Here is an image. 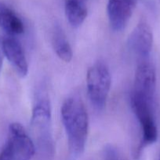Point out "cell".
<instances>
[{
	"label": "cell",
	"instance_id": "6da1fadb",
	"mask_svg": "<svg viewBox=\"0 0 160 160\" xmlns=\"http://www.w3.org/2000/svg\"><path fill=\"white\" fill-rule=\"evenodd\" d=\"M61 112L67 137L69 152L72 157L76 158L83 153L87 141L89 132L87 111L81 98L72 96L63 103Z\"/></svg>",
	"mask_w": 160,
	"mask_h": 160
},
{
	"label": "cell",
	"instance_id": "7a4b0ae2",
	"mask_svg": "<svg viewBox=\"0 0 160 160\" xmlns=\"http://www.w3.org/2000/svg\"><path fill=\"white\" fill-rule=\"evenodd\" d=\"M131 106L141 130V140L137 148L133 151V157L137 159L145 147L156 142L158 130L154 117L153 102L131 95Z\"/></svg>",
	"mask_w": 160,
	"mask_h": 160
},
{
	"label": "cell",
	"instance_id": "3957f363",
	"mask_svg": "<svg viewBox=\"0 0 160 160\" xmlns=\"http://www.w3.org/2000/svg\"><path fill=\"white\" fill-rule=\"evenodd\" d=\"M111 84V73L104 63L97 62L89 69L86 74L88 97L97 110H102L106 106Z\"/></svg>",
	"mask_w": 160,
	"mask_h": 160
},
{
	"label": "cell",
	"instance_id": "277c9868",
	"mask_svg": "<svg viewBox=\"0 0 160 160\" xmlns=\"http://www.w3.org/2000/svg\"><path fill=\"white\" fill-rule=\"evenodd\" d=\"M31 131L35 140L41 150L53 152L51 134V106L50 101L42 98L37 102L32 110L31 120Z\"/></svg>",
	"mask_w": 160,
	"mask_h": 160
},
{
	"label": "cell",
	"instance_id": "5b68a950",
	"mask_svg": "<svg viewBox=\"0 0 160 160\" xmlns=\"http://www.w3.org/2000/svg\"><path fill=\"white\" fill-rule=\"evenodd\" d=\"M156 88V72L148 62H141L136 70L132 95L153 102Z\"/></svg>",
	"mask_w": 160,
	"mask_h": 160
},
{
	"label": "cell",
	"instance_id": "8992f818",
	"mask_svg": "<svg viewBox=\"0 0 160 160\" xmlns=\"http://www.w3.org/2000/svg\"><path fill=\"white\" fill-rule=\"evenodd\" d=\"M8 142L13 147L15 160H31L35 153L34 142L20 123L9 125Z\"/></svg>",
	"mask_w": 160,
	"mask_h": 160
},
{
	"label": "cell",
	"instance_id": "52a82bcc",
	"mask_svg": "<svg viewBox=\"0 0 160 160\" xmlns=\"http://www.w3.org/2000/svg\"><path fill=\"white\" fill-rule=\"evenodd\" d=\"M138 0H108L107 5L110 26L114 31H122L128 24Z\"/></svg>",
	"mask_w": 160,
	"mask_h": 160
},
{
	"label": "cell",
	"instance_id": "ba28073f",
	"mask_svg": "<svg viewBox=\"0 0 160 160\" xmlns=\"http://www.w3.org/2000/svg\"><path fill=\"white\" fill-rule=\"evenodd\" d=\"M153 45V34L150 26L141 21L135 27L128 39L129 48L141 57L149 56Z\"/></svg>",
	"mask_w": 160,
	"mask_h": 160
},
{
	"label": "cell",
	"instance_id": "9c48e42d",
	"mask_svg": "<svg viewBox=\"0 0 160 160\" xmlns=\"http://www.w3.org/2000/svg\"><path fill=\"white\" fill-rule=\"evenodd\" d=\"M2 48L4 55L19 76L21 78L26 76L28 72V64L20 42L13 38H5L2 42Z\"/></svg>",
	"mask_w": 160,
	"mask_h": 160
},
{
	"label": "cell",
	"instance_id": "30bf717a",
	"mask_svg": "<svg viewBox=\"0 0 160 160\" xmlns=\"http://www.w3.org/2000/svg\"><path fill=\"white\" fill-rule=\"evenodd\" d=\"M0 27L10 35H17L24 31V25L20 17L3 2H0Z\"/></svg>",
	"mask_w": 160,
	"mask_h": 160
},
{
	"label": "cell",
	"instance_id": "8fae6325",
	"mask_svg": "<svg viewBox=\"0 0 160 160\" xmlns=\"http://www.w3.org/2000/svg\"><path fill=\"white\" fill-rule=\"evenodd\" d=\"M52 45L56 56L65 62H69L73 57V52L66 34L60 27H56L52 34Z\"/></svg>",
	"mask_w": 160,
	"mask_h": 160
},
{
	"label": "cell",
	"instance_id": "7c38bea8",
	"mask_svg": "<svg viewBox=\"0 0 160 160\" xmlns=\"http://www.w3.org/2000/svg\"><path fill=\"white\" fill-rule=\"evenodd\" d=\"M64 9L67 21L74 28L79 27L87 17L86 6L64 4Z\"/></svg>",
	"mask_w": 160,
	"mask_h": 160
},
{
	"label": "cell",
	"instance_id": "4fadbf2b",
	"mask_svg": "<svg viewBox=\"0 0 160 160\" xmlns=\"http://www.w3.org/2000/svg\"><path fill=\"white\" fill-rule=\"evenodd\" d=\"M103 160H123L117 148L111 145H106L104 149Z\"/></svg>",
	"mask_w": 160,
	"mask_h": 160
},
{
	"label": "cell",
	"instance_id": "5bb4252c",
	"mask_svg": "<svg viewBox=\"0 0 160 160\" xmlns=\"http://www.w3.org/2000/svg\"><path fill=\"white\" fill-rule=\"evenodd\" d=\"M0 160H15L13 149L8 141L0 152Z\"/></svg>",
	"mask_w": 160,
	"mask_h": 160
},
{
	"label": "cell",
	"instance_id": "9a60e30c",
	"mask_svg": "<svg viewBox=\"0 0 160 160\" xmlns=\"http://www.w3.org/2000/svg\"><path fill=\"white\" fill-rule=\"evenodd\" d=\"M87 0H64V4H75L79 6H86Z\"/></svg>",
	"mask_w": 160,
	"mask_h": 160
},
{
	"label": "cell",
	"instance_id": "2e32d148",
	"mask_svg": "<svg viewBox=\"0 0 160 160\" xmlns=\"http://www.w3.org/2000/svg\"><path fill=\"white\" fill-rule=\"evenodd\" d=\"M2 67H3V56H2L1 52H0V72H1Z\"/></svg>",
	"mask_w": 160,
	"mask_h": 160
},
{
	"label": "cell",
	"instance_id": "e0dca14e",
	"mask_svg": "<svg viewBox=\"0 0 160 160\" xmlns=\"http://www.w3.org/2000/svg\"><path fill=\"white\" fill-rule=\"evenodd\" d=\"M158 160H160V158H159V159H158Z\"/></svg>",
	"mask_w": 160,
	"mask_h": 160
}]
</instances>
